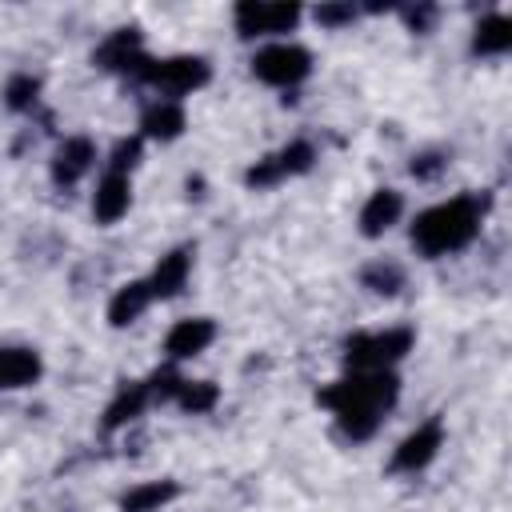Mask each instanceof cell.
Returning a JSON list of instances; mask_svg holds the SVG:
<instances>
[{
  "instance_id": "1",
  "label": "cell",
  "mask_w": 512,
  "mask_h": 512,
  "mask_svg": "<svg viewBox=\"0 0 512 512\" xmlns=\"http://www.w3.org/2000/svg\"><path fill=\"white\" fill-rule=\"evenodd\" d=\"M400 396V380L392 372H352L328 388H320V404L336 412V428L348 436V440H368L384 412L396 404Z\"/></svg>"
},
{
  "instance_id": "2",
  "label": "cell",
  "mask_w": 512,
  "mask_h": 512,
  "mask_svg": "<svg viewBox=\"0 0 512 512\" xmlns=\"http://www.w3.org/2000/svg\"><path fill=\"white\" fill-rule=\"evenodd\" d=\"M484 212H488V196H452L444 204H432L424 208L416 220H412V248L428 260L436 256H448V252H460L468 248L476 236H480V224H484Z\"/></svg>"
},
{
  "instance_id": "3",
  "label": "cell",
  "mask_w": 512,
  "mask_h": 512,
  "mask_svg": "<svg viewBox=\"0 0 512 512\" xmlns=\"http://www.w3.org/2000/svg\"><path fill=\"white\" fill-rule=\"evenodd\" d=\"M412 328H384V332H356L344 340V364L352 372H388L396 360L412 352Z\"/></svg>"
},
{
  "instance_id": "4",
  "label": "cell",
  "mask_w": 512,
  "mask_h": 512,
  "mask_svg": "<svg viewBox=\"0 0 512 512\" xmlns=\"http://www.w3.org/2000/svg\"><path fill=\"white\" fill-rule=\"evenodd\" d=\"M128 76L140 80V84H152V88H160L168 96H184V92L204 88L212 80V68H208L204 56H168V60L144 56Z\"/></svg>"
},
{
  "instance_id": "5",
  "label": "cell",
  "mask_w": 512,
  "mask_h": 512,
  "mask_svg": "<svg viewBox=\"0 0 512 512\" xmlns=\"http://www.w3.org/2000/svg\"><path fill=\"white\" fill-rule=\"evenodd\" d=\"M312 72V52L304 44H268L252 56V76L272 84V88H296L304 76Z\"/></svg>"
},
{
  "instance_id": "6",
  "label": "cell",
  "mask_w": 512,
  "mask_h": 512,
  "mask_svg": "<svg viewBox=\"0 0 512 512\" xmlns=\"http://www.w3.org/2000/svg\"><path fill=\"white\" fill-rule=\"evenodd\" d=\"M236 32L244 40L252 36H280V32H292L300 24V4H260V0H240L236 12Z\"/></svg>"
},
{
  "instance_id": "7",
  "label": "cell",
  "mask_w": 512,
  "mask_h": 512,
  "mask_svg": "<svg viewBox=\"0 0 512 512\" xmlns=\"http://www.w3.org/2000/svg\"><path fill=\"white\" fill-rule=\"evenodd\" d=\"M440 444H444V420L432 416V420H424L416 432H408V436L396 444L388 468H392V472H420V468H428V464L436 460Z\"/></svg>"
},
{
  "instance_id": "8",
  "label": "cell",
  "mask_w": 512,
  "mask_h": 512,
  "mask_svg": "<svg viewBox=\"0 0 512 512\" xmlns=\"http://www.w3.org/2000/svg\"><path fill=\"white\" fill-rule=\"evenodd\" d=\"M140 60H144V36H140V28H116L92 52V64L104 68V72H132Z\"/></svg>"
},
{
  "instance_id": "9",
  "label": "cell",
  "mask_w": 512,
  "mask_h": 512,
  "mask_svg": "<svg viewBox=\"0 0 512 512\" xmlns=\"http://www.w3.org/2000/svg\"><path fill=\"white\" fill-rule=\"evenodd\" d=\"M92 164H96V144L88 136H64L52 152V184L72 188Z\"/></svg>"
},
{
  "instance_id": "10",
  "label": "cell",
  "mask_w": 512,
  "mask_h": 512,
  "mask_svg": "<svg viewBox=\"0 0 512 512\" xmlns=\"http://www.w3.org/2000/svg\"><path fill=\"white\" fill-rule=\"evenodd\" d=\"M188 272H192V244H180V248L164 252V256L156 260L152 276H148V292H152V300H168V296H176V292L188 284Z\"/></svg>"
},
{
  "instance_id": "11",
  "label": "cell",
  "mask_w": 512,
  "mask_h": 512,
  "mask_svg": "<svg viewBox=\"0 0 512 512\" xmlns=\"http://www.w3.org/2000/svg\"><path fill=\"white\" fill-rule=\"evenodd\" d=\"M212 340H216V324L208 316H192V320L172 324V332L164 336V352H168V360H192Z\"/></svg>"
},
{
  "instance_id": "12",
  "label": "cell",
  "mask_w": 512,
  "mask_h": 512,
  "mask_svg": "<svg viewBox=\"0 0 512 512\" xmlns=\"http://www.w3.org/2000/svg\"><path fill=\"white\" fill-rule=\"evenodd\" d=\"M148 404H152V388H148V380H128V384H120V392L108 400L100 428H104V432H116V428L132 424L136 416H144Z\"/></svg>"
},
{
  "instance_id": "13",
  "label": "cell",
  "mask_w": 512,
  "mask_h": 512,
  "mask_svg": "<svg viewBox=\"0 0 512 512\" xmlns=\"http://www.w3.org/2000/svg\"><path fill=\"white\" fill-rule=\"evenodd\" d=\"M400 216H404V196L396 188H376L360 208V232L384 236L392 224H400Z\"/></svg>"
},
{
  "instance_id": "14",
  "label": "cell",
  "mask_w": 512,
  "mask_h": 512,
  "mask_svg": "<svg viewBox=\"0 0 512 512\" xmlns=\"http://www.w3.org/2000/svg\"><path fill=\"white\" fill-rule=\"evenodd\" d=\"M40 372H44L40 352H32V348H16V344L0 348V392L28 388V384L40 380Z\"/></svg>"
},
{
  "instance_id": "15",
  "label": "cell",
  "mask_w": 512,
  "mask_h": 512,
  "mask_svg": "<svg viewBox=\"0 0 512 512\" xmlns=\"http://www.w3.org/2000/svg\"><path fill=\"white\" fill-rule=\"evenodd\" d=\"M132 204V184L120 172H104V180L92 192V216L96 224H116Z\"/></svg>"
},
{
  "instance_id": "16",
  "label": "cell",
  "mask_w": 512,
  "mask_h": 512,
  "mask_svg": "<svg viewBox=\"0 0 512 512\" xmlns=\"http://www.w3.org/2000/svg\"><path fill=\"white\" fill-rule=\"evenodd\" d=\"M184 128H188V116H184V108H180L176 100H156V104H148L144 116H140V140H160V144H168V140H176Z\"/></svg>"
},
{
  "instance_id": "17",
  "label": "cell",
  "mask_w": 512,
  "mask_h": 512,
  "mask_svg": "<svg viewBox=\"0 0 512 512\" xmlns=\"http://www.w3.org/2000/svg\"><path fill=\"white\" fill-rule=\"evenodd\" d=\"M148 304H152L148 280H128V284H124V288H116V296L108 300V324H112V328H124V324L140 320Z\"/></svg>"
},
{
  "instance_id": "18",
  "label": "cell",
  "mask_w": 512,
  "mask_h": 512,
  "mask_svg": "<svg viewBox=\"0 0 512 512\" xmlns=\"http://www.w3.org/2000/svg\"><path fill=\"white\" fill-rule=\"evenodd\" d=\"M176 496H180L176 480H144V484H136L120 496V512H160Z\"/></svg>"
},
{
  "instance_id": "19",
  "label": "cell",
  "mask_w": 512,
  "mask_h": 512,
  "mask_svg": "<svg viewBox=\"0 0 512 512\" xmlns=\"http://www.w3.org/2000/svg\"><path fill=\"white\" fill-rule=\"evenodd\" d=\"M508 48H512V20L504 12L484 16L472 32V52L476 56H504Z\"/></svg>"
},
{
  "instance_id": "20",
  "label": "cell",
  "mask_w": 512,
  "mask_h": 512,
  "mask_svg": "<svg viewBox=\"0 0 512 512\" xmlns=\"http://www.w3.org/2000/svg\"><path fill=\"white\" fill-rule=\"evenodd\" d=\"M360 284L368 292H376V296H400V288L408 284V276H404V268L396 260H372V264L360 268Z\"/></svg>"
},
{
  "instance_id": "21",
  "label": "cell",
  "mask_w": 512,
  "mask_h": 512,
  "mask_svg": "<svg viewBox=\"0 0 512 512\" xmlns=\"http://www.w3.org/2000/svg\"><path fill=\"white\" fill-rule=\"evenodd\" d=\"M216 400H220V388H216L212 380H184L180 392H176V404H180L188 416H204V412H212Z\"/></svg>"
},
{
  "instance_id": "22",
  "label": "cell",
  "mask_w": 512,
  "mask_h": 512,
  "mask_svg": "<svg viewBox=\"0 0 512 512\" xmlns=\"http://www.w3.org/2000/svg\"><path fill=\"white\" fill-rule=\"evenodd\" d=\"M36 100H40V76L16 72V76L4 84V104H8L12 112H32Z\"/></svg>"
},
{
  "instance_id": "23",
  "label": "cell",
  "mask_w": 512,
  "mask_h": 512,
  "mask_svg": "<svg viewBox=\"0 0 512 512\" xmlns=\"http://www.w3.org/2000/svg\"><path fill=\"white\" fill-rule=\"evenodd\" d=\"M276 156V164H280V176H300V172H308L312 164H316V148L308 144V140H292V144H284L280 152H272Z\"/></svg>"
},
{
  "instance_id": "24",
  "label": "cell",
  "mask_w": 512,
  "mask_h": 512,
  "mask_svg": "<svg viewBox=\"0 0 512 512\" xmlns=\"http://www.w3.org/2000/svg\"><path fill=\"white\" fill-rule=\"evenodd\" d=\"M140 156H144V140H140V136H120V140L112 144V156H108V172H120V176H128V172L140 164Z\"/></svg>"
},
{
  "instance_id": "25",
  "label": "cell",
  "mask_w": 512,
  "mask_h": 512,
  "mask_svg": "<svg viewBox=\"0 0 512 512\" xmlns=\"http://www.w3.org/2000/svg\"><path fill=\"white\" fill-rule=\"evenodd\" d=\"M408 172H412V180L432 184V180H440V176L448 172V152H440V148L416 152V156H412V164H408Z\"/></svg>"
},
{
  "instance_id": "26",
  "label": "cell",
  "mask_w": 512,
  "mask_h": 512,
  "mask_svg": "<svg viewBox=\"0 0 512 512\" xmlns=\"http://www.w3.org/2000/svg\"><path fill=\"white\" fill-rule=\"evenodd\" d=\"M284 176H280V164H276V156H264V160H256L248 172H244V184L248 188H272V184H280Z\"/></svg>"
},
{
  "instance_id": "27",
  "label": "cell",
  "mask_w": 512,
  "mask_h": 512,
  "mask_svg": "<svg viewBox=\"0 0 512 512\" xmlns=\"http://www.w3.org/2000/svg\"><path fill=\"white\" fill-rule=\"evenodd\" d=\"M316 24L320 28H344L356 20V4H316Z\"/></svg>"
},
{
  "instance_id": "28",
  "label": "cell",
  "mask_w": 512,
  "mask_h": 512,
  "mask_svg": "<svg viewBox=\"0 0 512 512\" xmlns=\"http://www.w3.org/2000/svg\"><path fill=\"white\" fill-rule=\"evenodd\" d=\"M436 16H440L436 4H412V8H404V24H408L412 32H432Z\"/></svg>"
}]
</instances>
